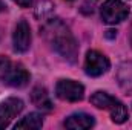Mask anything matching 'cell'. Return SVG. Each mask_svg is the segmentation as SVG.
Masks as SVG:
<instances>
[{
    "label": "cell",
    "mask_w": 132,
    "mask_h": 130,
    "mask_svg": "<svg viewBox=\"0 0 132 130\" xmlns=\"http://www.w3.org/2000/svg\"><path fill=\"white\" fill-rule=\"evenodd\" d=\"M115 35H117V31H108V32H106V37H108V38H114Z\"/></svg>",
    "instance_id": "16"
},
{
    "label": "cell",
    "mask_w": 132,
    "mask_h": 130,
    "mask_svg": "<svg viewBox=\"0 0 132 130\" xmlns=\"http://www.w3.org/2000/svg\"><path fill=\"white\" fill-rule=\"evenodd\" d=\"M23 110V101L20 98H8L0 103V130L9 126V123Z\"/></svg>",
    "instance_id": "5"
},
{
    "label": "cell",
    "mask_w": 132,
    "mask_h": 130,
    "mask_svg": "<svg viewBox=\"0 0 132 130\" xmlns=\"http://www.w3.org/2000/svg\"><path fill=\"white\" fill-rule=\"evenodd\" d=\"M14 3H17L19 6H22V8H29L31 5H32V0H12Z\"/></svg>",
    "instance_id": "15"
},
{
    "label": "cell",
    "mask_w": 132,
    "mask_h": 130,
    "mask_svg": "<svg viewBox=\"0 0 132 130\" xmlns=\"http://www.w3.org/2000/svg\"><path fill=\"white\" fill-rule=\"evenodd\" d=\"M109 60L106 55H103L98 51H89L86 54V60H85V72L89 77H100L103 73L108 72L109 69Z\"/></svg>",
    "instance_id": "4"
},
{
    "label": "cell",
    "mask_w": 132,
    "mask_h": 130,
    "mask_svg": "<svg viewBox=\"0 0 132 130\" xmlns=\"http://www.w3.org/2000/svg\"><path fill=\"white\" fill-rule=\"evenodd\" d=\"M31 101L35 107H38L45 112L52 110V101H51L45 87H34L31 92Z\"/></svg>",
    "instance_id": "9"
},
{
    "label": "cell",
    "mask_w": 132,
    "mask_h": 130,
    "mask_svg": "<svg viewBox=\"0 0 132 130\" xmlns=\"http://www.w3.org/2000/svg\"><path fill=\"white\" fill-rule=\"evenodd\" d=\"M128 15H129V8L121 0H108L101 6V18L109 25L120 23Z\"/></svg>",
    "instance_id": "2"
},
{
    "label": "cell",
    "mask_w": 132,
    "mask_h": 130,
    "mask_svg": "<svg viewBox=\"0 0 132 130\" xmlns=\"http://www.w3.org/2000/svg\"><path fill=\"white\" fill-rule=\"evenodd\" d=\"M117 80L125 92H132V61L120 64L117 72Z\"/></svg>",
    "instance_id": "10"
},
{
    "label": "cell",
    "mask_w": 132,
    "mask_h": 130,
    "mask_svg": "<svg viewBox=\"0 0 132 130\" xmlns=\"http://www.w3.org/2000/svg\"><path fill=\"white\" fill-rule=\"evenodd\" d=\"M118 99L114 97H111L109 94H106V92H101V90H98V92H95L92 97H91V103L95 106V107H98V109H111L115 103H117Z\"/></svg>",
    "instance_id": "11"
},
{
    "label": "cell",
    "mask_w": 132,
    "mask_h": 130,
    "mask_svg": "<svg viewBox=\"0 0 132 130\" xmlns=\"http://www.w3.org/2000/svg\"><path fill=\"white\" fill-rule=\"evenodd\" d=\"M83 94H85L83 84L74 80H60L55 86V95L63 101H71V103L80 101L83 98Z\"/></svg>",
    "instance_id": "3"
},
{
    "label": "cell",
    "mask_w": 132,
    "mask_h": 130,
    "mask_svg": "<svg viewBox=\"0 0 132 130\" xmlns=\"http://www.w3.org/2000/svg\"><path fill=\"white\" fill-rule=\"evenodd\" d=\"M109 112H111V118H112V121H114L115 124H123V123L128 121V118H129L128 109L125 107V104H123L121 101H117V103L109 109Z\"/></svg>",
    "instance_id": "13"
},
{
    "label": "cell",
    "mask_w": 132,
    "mask_h": 130,
    "mask_svg": "<svg viewBox=\"0 0 132 130\" xmlns=\"http://www.w3.org/2000/svg\"><path fill=\"white\" fill-rule=\"evenodd\" d=\"M9 67H11V61H9L6 57L0 55V80H2V81L5 80V77H6Z\"/></svg>",
    "instance_id": "14"
},
{
    "label": "cell",
    "mask_w": 132,
    "mask_h": 130,
    "mask_svg": "<svg viewBox=\"0 0 132 130\" xmlns=\"http://www.w3.org/2000/svg\"><path fill=\"white\" fill-rule=\"evenodd\" d=\"M29 73L22 64H11L3 83H6L11 87H25L29 83Z\"/></svg>",
    "instance_id": "7"
},
{
    "label": "cell",
    "mask_w": 132,
    "mask_h": 130,
    "mask_svg": "<svg viewBox=\"0 0 132 130\" xmlns=\"http://www.w3.org/2000/svg\"><path fill=\"white\" fill-rule=\"evenodd\" d=\"M42 34L49 43V46L52 48V51H55L59 55H62L71 63L77 60V55H78L77 41L71 34L69 28L62 20L59 18L48 20L42 28Z\"/></svg>",
    "instance_id": "1"
},
{
    "label": "cell",
    "mask_w": 132,
    "mask_h": 130,
    "mask_svg": "<svg viewBox=\"0 0 132 130\" xmlns=\"http://www.w3.org/2000/svg\"><path fill=\"white\" fill-rule=\"evenodd\" d=\"M65 127L71 130H83V129H91L95 124V119L92 115L88 113H74L68 116L65 119Z\"/></svg>",
    "instance_id": "8"
},
{
    "label": "cell",
    "mask_w": 132,
    "mask_h": 130,
    "mask_svg": "<svg viewBox=\"0 0 132 130\" xmlns=\"http://www.w3.org/2000/svg\"><path fill=\"white\" fill-rule=\"evenodd\" d=\"M12 44L15 52H26L31 46V28L26 20H20L12 34Z\"/></svg>",
    "instance_id": "6"
},
{
    "label": "cell",
    "mask_w": 132,
    "mask_h": 130,
    "mask_svg": "<svg viewBox=\"0 0 132 130\" xmlns=\"http://www.w3.org/2000/svg\"><path fill=\"white\" fill-rule=\"evenodd\" d=\"M43 126V118L42 115L38 113H29L26 115L22 121H19L15 124V129H32V130H37V129H42Z\"/></svg>",
    "instance_id": "12"
}]
</instances>
